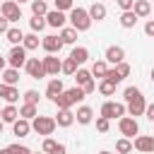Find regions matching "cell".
Here are the masks:
<instances>
[{"label": "cell", "mask_w": 154, "mask_h": 154, "mask_svg": "<svg viewBox=\"0 0 154 154\" xmlns=\"http://www.w3.org/2000/svg\"><path fill=\"white\" fill-rule=\"evenodd\" d=\"M123 103L128 106V116H132V118L144 116V111H147V101L137 87H128L123 91Z\"/></svg>", "instance_id": "1"}, {"label": "cell", "mask_w": 154, "mask_h": 154, "mask_svg": "<svg viewBox=\"0 0 154 154\" xmlns=\"http://www.w3.org/2000/svg\"><path fill=\"white\" fill-rule=\"evenodd\" d=\"M84 96H87V94H84L79 87H72V89H65V91H63L53 103L58 106V111H63V108H72V106H75V103H79Z\"/></svg>", "instance_id": "2"}, {"label": "cell", "mask_w": 154, "mask_h": 154, "mask_svg": "<svg viewBox=\"0 0 154 154\" xmlns=\"http://www.w3.org/2000/svg\"><path fill=\"white\" fill-rule=\"evenodd\" d=\"M67 19H70V26L77 31H89V26H91V17L84 7H72Z\"/></svg>", "instance_id": "3"}, {"label": "cell", "mask_w": 154, "mask_h": 154, "mask_svg": "<svg viewBox=\"0 0 154 154\" xmlns=\"http://www.w3.org/2000/svg\"><path fill=\"white\" fill-rule=\"evenodd\" d=\"M55 128H58V123H55V118H51V116H36V118L31 120V130L38 132V135H43V137H51V135L55 132Z\"/></svg>", "instance_id": "4"}, {"label": "cell", "mask_w": 154, "mask_h": 154, "mask_svg": "<svg viewBox=\"0 0 154 154\" xmlns=\"http://www.w3.org/2000/svg\"><path fill=\"white\" fill-rule=\"evenodd\" d=\"M125 113H128V106L120 103V101H103L101 103V111H99V116H103L108 120H116V118L120 120Z\"/></svg>", "instance_id": "5"}, {"label": "cell", "mask_w": 154, "mask_h": 154, "mask_svg": "<svg viewBox=\"0 0 154 154\" xmlns=\"http://www.w3.org/2000/svg\"><path fill=\"white\" fill-rule=\"evenodd\" d=\"M118 130H120V135L123 137H135L137 132H140V123H137V118H132V116H123L120 120H118Z\"/></svg>", "instance_id": "6"}, {"label": "cell", "mask_w": 154, "mask_h": 154, "mask_svg": "<svg viewBox=\"0 0 154 154\" xmlns=\"http://www.w3.org/2000/svg\"><path fill=\"white\" fill-rule=\"evenodd\" d=\"M26 48L24 46H12V51H10V55H7V63H10V67H14V70H19V67H24L26 65Z\"/></svg>", "instance_id": "7"}, {"label": "cell", "mask_w": 154, "mask_h": 154, "mask_svg": "<svg viewBox=\"0 0 154 154\" xmlns=\"http://www.w3.org/2000/svg\"><path fill=\"white\" fill-rule=\"evenodd\" d=\"M0 12H2V17H5L10 24L22 19V5H17L14 0H7V2H2V5H0Z\"/></svg>", "instance_id": "8"}, {"label": "cell", "mask_w": 154, "mask_h": 154, "mask_svg": "<svg viewBox=\"0 0 154 154\" xmlns=\"http://www.w3.org/2000/svg\"><path fill=\"white\" fill-rule=\"evenodd\" d=\"M41 60H43L46 77H58V72L63 70V60L58 55H51V53H46V58H41Z\"/></svg>", "instance_id": "9"}, {"label": "cell", "mask_w": 154, "mask_h": 154, "mask_svg": "<svg viewBox=\"0 0 154 154\" xmlns=\"http://www.w3.org/2000/svg\"><path fill=\"white\" fill-rule=\"evenodd\" d=\"M24 70H26V75H29L31 79L46 77V70H43V60H41V58H29L26 65H24Z\"/></svg>", "instance_id": "10"}, {"label": "cell", "mask_w": 154, "mask_h": 154, "mask_svg": "<svg viewBox=\"0 0 154 154\" xmlns=\"http://www.w3.org/2000/svg\"><path fill=\"white\" fill-rule=\"evenodd\" d=\"M65 43L60 41V36H55V34H48V36H43L41 38V48L46 51V53H51V55H55V53H60V48H63Z\"/></svg>", "instance_id": "11"}, {"label": "cell", "mask_w": 154, "mask_h": 154, "mask_svg": "<svg viewBox=\"0 0 154 154\" xmlns=\"http://www.w3.org/2000/svg\"><path fill=\"white\" fill-rule=\"evenodd\" d=\"M132 147L142 154H154V135H137Z\"/></svg>", "instance_id": "12"}, {"label": "cell", "mask_w": 154, "mask_h": 154, "mask_svg": "<svg viewBox=\"0 0 154 154\" xmlns=\"http://www.w3.org/2000/svg\"><path fill=\"white\" fill-rule=\"evenodd\" d=\"M103 60L108 63V65H118V63H123L125 60V48L123 46H108L106 48V55H103Z\"/></svg>", "instance_id": "13"}, {"label": "cell", "mask_w": 154, "mask_h": 154, "mask_svg": "<svg viewBox=\"0 0 154 154\" xmlns=\"http://www.w3.org/2000/svg\"><path fill=\"white\" fill-rule=\"evenodd\" d=\"M65 22H67V14H65V12L48 10V14H46V24H48V26H53V29H63Z\"/></svg>", "instance_id": "14"}, {"label": "cell", "mask_w": 154, "mask_h": 154, "mask_svg": "<svg viewBox=\"0 0 154 154\" xmlns=\"http://www.w3.org/2000/svg\"><path fill=\"white\" fill-rule=\"evenodd\" d=\"M63 91H65V84H63V79H60V77H53V79L46 84V96H48L51 101H55Z\"/></svg>", "instance_id": "15"}, {"label": "cell", "mask_w": 154, "mask_h": 154, "mask_svg": "<svg viewBox=\"0 0 154 154\" xmlns=\"http://www.w3.org/2000/svg\"><path fill=\"white\" fill-rule=\"evenodd\" d=\"M0 99H5L7 103H17V101H19V89L0 82Z\"/></svg>", "instance_id": "16"}, {"label": "cell", "mask_w": 154, "mask_h": 154, "mask_svg": "<svg viewBox=\"0 0 154 154\" xmlns=\"http://www.w3.org/2000/svg\"><path fill=\"white\" fill-rule=\"evenodd\" d=\"M87 12H89L91 22H103V19H106V14H108V12H106V5H103V2H99V0H96V2H91Z\"/></svg>", "instance_id": "17"}, {"label": "cell", "mask_w": 154, "mask_h": 154, "mask_svg": "<svg viewBox=\"0 0 154 154\" xmlns=\"http://www.w3.org/2000/svg\"><path fill=\"white\" fill-rule=\"evenodd\" d=\"M75 120H77L79 125H89V123L94 120V111H91V106H79L77 113H75Z\"/></svg>", "instance_id": "18"}, {"label": "cell", "mask_w": 154, "mask_h": 154, "mask_svg": "<svg viewBox=\"0 0 154 154\" xmlns=\"http://www.w3.org/2000/svg\"><path fill=\"white\" fill-rule=\"evenodd\" d=\"M12 132H14L17 137H26V135L31 132V120H24V118H17V120L12 123Z\"/></svg>", "instance_id": "19"}, {"label": "cell", "mask_w": 154, "mask_h": 154, "mask_svg": "<svg viewBox=\"0 0 154 154\" xmlns=\"http://www.w3.org/2000/svg\"><path fill=\"white\" fill-rule=\"evenodd\" d=\"M0 82H5V84H10V87H17V82H19V70L5 67V70L0 72Z\"/></svg>", "instance_id": "20"}, {"label": "cell", "mask_w": 154, "mask_h": 154, "mask_svg": "<svg viewBox=\"0 0 154 154\" xmlns=\"http://www.w3.org/2000/svg\"><path fill=\"white\" fill-rule=\"evenodd\" d=\"M55 123H58V128H70V125L75 123V113H72L70 108H63V111H58Z\"/></svg>", "instance_id": "21"}, {"label": "cell", "mask_w": 154, "mask_h": 154, "mask_svg": "<svg viewBox=\"0 0 154 154\" xmlns=\"http://www.w3.org/2000/svg\"><path fill=\"white\" fill-rule=\"evenodd\" d=\"M70 58H72L77 65H84V63L89 60V48H84V46H75L72 53H70Z\"/></svg>", "instance_id": "22"}, {"label": "cell", "mask_w": 154, "mask_h": 154, "mask_svg": "<svg viewBox=\"0 0 154 154\" xmlns=\"http://www.w3.org/2000/svg\"><path fill=\"white\" fill-rule=\"evenodd\" d=\"M19 118V108L14 106V103H7L5 108H2V116H0V120L2 123H14Z\"/></svg>", "instance_id": "23"}, {"label": "cell", "mask_w": 154, "mask_h": 154, "mask_svg": "<svg viewBox=\"0 0 154 154\" xmlns=\"http://www.w3.org/2000/svg\"><path fill=\"white\" fill-rule=\"evenodd\" d=\"M132 12H135L137 17H149V14H152V2H149V0H135Z\"/></svg>", "instance_id": "24"}, {"label": "cell", "mask_w": 154, "mask_h": 154, "mask_svg": "<svg viewBox=\"0 0 154 154\" xmlns=\"http://www.w3.org/2000/svg\"><path fill=\"white\" fill-rule=\"evenodd\" d=\"M5 38H7L12 46H22L24 34H22V29H19V26H10V29H7V34H5Z\"/></svg>", "instance_id": "25"}, {"label": "cell", "mask_w": 154, "mask_h": 154, "mask_svg": "<svg viewBox=\"0 0 154 154\" xmlns=\"http://www.w3.org/2000/svg\"><path fill=\"white\" fill-rule=\"evenodd\" d=\"M77 34H79L77 29H72V26H63V29H60V41H63L65 46H72V43L77 41Z\"/></svg>", "instance_id": "26"}, {"label": "cell", "mask_w": 154, "mask_h": 154, "mask_svg": "<svg viewBox=\"0 0 154 154\" xmlns=\"http://www.w3.org/2000/svg\"><path fill=\"white\" fill-rule=\"evenodd\" d=\"M75 82H77V87H87L89 82H94V77H91V70H84V67H79V70L75 72Z\"/></svg>", "instance_id": "27"}, {"label": "cell", "mask_w": 154, "mask_h": 154, "mask_svg": "<svg viewBox=\"0 0 154 154\" xmlns=\"http://www.w3.org/2000/svg\"><path fill=\"white\" fill-rule=\"evenodd\" d=\"M38 116V108L34 106V103H22L19 106V118H24V120H34Z\"/></svg>", "instance_id": "28"}, {"label": "cell", "mask_w": 154, "mask_h": 154, "mask_svg": "<svg viewBox=\"0 0 154 154\" xmlns=\"http://www.w3.org/2000/svg\"><path fill=\"white\" fill-rule=\"evenodd\" d=\"M137 19H140V17H137V14L130 10V12H123L118 22H120V26H123V29H132V26L137 24Z\"/></svg>", "instance_id": "29"}, {"label": "cell", "mask_w": 154, "mask_h": 154, "mask_svg": "<svg viewBox=\"0 0 154 154\" xmlns=\"http://www.w3.org/2000/svg\"><path fill=\"white\" fill-rule=\"evenodd\" d=\"M116 87H118V84L111 82V79H99V87H96V89H99V94H103V96H113V94H116Z\"/></svg>", "instance_id": "30"}, {"label": "cell", "mask_w": 154, "mask_h": 154, "mask_svg": "<svg viewBox=\"0 0 154 154\" xmlns=\"http://www.w3.org/2000/svg\"><path fill=\"white\" fill-rule=\"evenodd\" d=\"M31 14L46 17V14H48V2H46V0H31Z\"/></svg>", "instance_id": "31"}, {"label": "cell", "mask_w": 154, "mask_h": 154, "mask_svg": "<svg viewBox=\"0 0 154 154\" xmlns=\"http://www.w3.org/2000/svg\"><path fill=\"white\" fill-rule=\"evenodd\" d=\"M106 72H108V63H106V60H96V63L91 65V77L103 79V77H106Z\"/></svg>", "instance_id": "32"}, {"label": "cell", "mask_w": 154, "mask_h": 154, "mask_svg": "<svg viewBox=\"0 0 154 154\" xmlns=\"http://www.w3.org/2000/svg\"><path fill=\"white\" fill-rule=\"evenodd\" d=\"M22 46H24L26 51H36V48L41 46V41H38V36L31 31V34H24V41H22Z\"/></svg>", "instance_id": "33"}, {"label": "cell", "mask_w": 154, "mask_h": 154, "mask_svg": "<svg viewBox=\"0 0 154 154\" xmlns=\"http://www.w3.org/2000/svg\"><path fill=\"white\" fill-rule=\"evenodd\" d=\"M29 26H31V31H34V34H38V31H43L48 24H46V17H36V14H31Z\"/></svg>", "instance_id": "34"}, {"label": "cell", "mask_w": 154, "mask_h": 154, "mask_svg": "<svg viewBox=\"0 0 154 154\" xmlns=\"http://www.w3.org/2000/svg\"><path fill=\"white\" fill-rule=\"evenodd\" d=\"M77 70H79V65H77L72 58H65V60H63V70H60L63 75H70V77H75V72H77Z\"/></svg>", "instance_id": "35"}, {"label": "cell", "mask_w": 154, "mask_h": 154, "mask_svg": "<svg viewBox=\"0 0 154 154\" xmlns=\"http://www.w3.org/2000/svg\"><path fill=\"white\" fill-rule=\"evenodd\" d=\"M132 149H135V147H132V142H130L128 137H120V140L116 142V152H118V154H130Z\"/></svg>", "instance_id": "36"}, {"label": "cell", "mask_w": 154, "mask_h": 154, "mask_svg": "<svg viewBox=\"0 0 154 154\" xmlns=\"http://www.w3.org/2000/svg\"><path fill=\"white\" fill-rule=\"evenodd\" d=\"M55 147H58V142H55L53 137H46V140H43V144H41V152H43V154H53V152H55Z\"/></svg>", "instance_id": "37"}, {"label": "cell", "mask_w": 154, "mask_h": 154, "mask_svg": "<svg viewBox=\"0 0 154 154\" xmlns=\"http://www.w3.org/2000/svg\"><path fill=\"white\" fill-rule=\"evenodd\" d=\"M55 2V10L58 12H70L75 7V0H53Z\"/></svg>", "instance_id": "38"}, {"label": "cell", "mask_w": 154, "mask_h": 154, "mask_svg": "<svg viewBox=\"0 0 154 154\" xmlns=\"http://www.w3.org/2000/svg\"><path fill=\"white\" fill-rule=\"evenodd\" d=\"M22 99H24V103H34V106H36V103H38V91H36V89H26Z\"/></svg>", "instance_id": "39"}, {"label": "cell", "mask_w": 154, "mask_h": 154, "mask_svg": "<svg viewBox=\"0 0 154 154\" xmlns=\"http://www.w3.org/2000/svg\"><path fill=\"white\" fill-rule=\"evenodd\" d=\"M96 130H99V132H108V130H111V120L103 118V116H99V118H96Z\"/></svg>", "instance_id": "40"}, {"label": "cell", "mask_w": 154, "mask_h": 154, "mask_svg": "<svg viewBox=\"0 0 154 154\" xmlns=\"http://www.w3.org/2000/svg\"><path fill=\"white\" fill-rule=\"evenodd\" d=\"M116 70H118V75H120L123 79H125V77H128L130 72H132V67H130V63H125V60H123V63H118V65H116Z\"/></svg>", "instance_id": "41"}, {"label": "cell", "mask_w": 154, "mask_h": 154, "mask_svg": "<svg viewBox=\"0 0 154 154\" xmlns=\"http://www.w3.org/2000/svg\"><path fill=\"white\" fill-rule=\"evenodd\" d=\"M103 79H111V82H116V84H120V82H123V77L118 75V70H116V67H108V72H106V77H103Z\"/></svg>", "instance_id": "42"}, {"label": "cell", "mask_w": 154, "mask_h": 154, "mask_svg": "<svg viewBox=\"0 0 154 154\" xmlns=\"http://www.w3.org/2000/svg\"><path fill=\"white\" fill-rule=\"evenodd\" d=\"M10 152L12 154H34L29 147H24V144H10Z\"/></svg>", "instance_id": "43"}, {"label": "cell", "mask_w": 154, "mask_h": 154, "mask_svg": "<svg viewBox=\"0 0 154 154\" xmlns=\"http://www.w3.org/2000/svg\"><path fill=\"white\" fill-rule=\"evenodd\" d=\"M118 2V7L123 10V12H130L132 7H135V0H116Z\"/></svg>", "instance_id": "44"}, {"label": "cell", "mask_w": 154, "mask_h": 154, "mask_svg": "<svg viewBox=\"0 0 154 154\" xmlns=\"http://www.w3.org/2000/svg\"><path fill=\"white\" fill-rule=\"evenodd\" d=\"M144 34H147L149 38H154V19H149V22L144 24Z\"/></svg>", "instance_id": "45"}, {"label": "cell", "mask_w": 154, "mask_h": 154, "mask_svg": "<svg viewBox=\"0 0 154 154\" xmlns=\"http://www.w3.org/2000/svg\"><path fill=\"white\" fill-rule=\"evenodd\" d=\"M7 29H10V22L0 14V34H7Z\"/></svg>", "instance_id": "46"}, {"label": "cell", "mask_w": 154, "mask_h": 154, "mask_svg": "<svg viewBox=\"0 0 154 154\" xmlns=\"http://www.w3.org/2000/svg\"><path fill=\"white\" fill-rule=\"evenodd\" d=\"M144 116H147V120H152V123H154V103H149V106H147Z\"/></svg>", "instance_id": "47"}, {"label": "cell", "mask_w": 154, "mask_h": 154, "mask_svg": "<svg viewBox=\"0 0 154 154\" xmlns=\"http://www.w3.org/2000/svg\"><path fill=\"white\" fill-rule=\"evenodd\" d=\"M53 154H67V147L63 144V142H58V147H55V152Z\"/></svg>", "instance_id": "48"}, {"label": "cell", "mask_w": 154, "mask_h": 154, "mask_svg": "<svg viewBox=\"0 0 154 154\" xmlns=\"http://www.w3.org/2000/svg\"><path fill=\"white\" fill-rule=\"evenodd\" d=\"M5 63H7V58H0V72L5 70Z\"/></svg>", "instance_id": "49"}, {"label": "cell", "mask_w": 154, "mask_h": 154, "mask_svg": "<svg viewBox=\"0 0 154 154\" xmlns=\"http://www.w3.org/2000/svg\"><path fill=\"white\" fill-rule=\"evenodd\" d=\"M0 154H12V152H10V147H5V149H0Z\"/></svg>", "instance_id": "50"}, {"label": "cell", "mask_w": 154, "mask_h": 154, "mask_svg": "<svg viewBox=\"0 0 154 154\" xmlns=\"http://www.w3.org/2000/svg\"><path fill=\"white\" fill-rule=\"evenodd\" d=\"M2 132H5V123L0 120V135H2Z\"/></svg>", "instance_id": "51"}, {"label": "cell", "mask_w": 154, "mask_h": 154, "mask_svg": "<svg viewBox=\"0 0 154 154\" xmlns=\"http://www.w3.org/2000/svg\"><path fill=\"white\" fill-rule=\"evenodd\" d=\"M14 2H17V5H22V2H31V0H14Z\"/></svg>", "instance_id": "52"}, {"label": "cell", "mask_w": 154, "mask_h": 154, "mask_svg": "<svg viewBox=\"0 0 154 154\" xmlns=\"http://www.w3.org/2000/svg\"><path fill=\"white\" fill-rule=\"evenodd\" d=\"M149 79H152V82H154V67H152V75H149Z\"/></svg>", "instance_id": "53"}, {"label": "cell", "mask_w": 154, "mask_h": 154, "mask_svg": "<svg viewBox=\"0 0 154 154\" xmlns=\"http://www.w3.org/2000/svg\"><path fill=\"white\" fill-rule=\"evenodd\" d=\"M99 154H111V152H108V149H101V152H99Z\"/></svg>", "instance_id": "54"}, {"label": "cell", "mask_w": 154, "mask_h": 154, "mask_svg": "<svg viewBox=\"0 0 154 154\" xmlns=\"http://www.w3.org/2000/svg\"><path fill=\"white\" fill-rule=\"evenodd\" d=\"M0 116H2V108H0Z\"/></svg>", "instance_id": "55"}, {"label": "cell", "mask_w": 154, "mask_h": 154, "mask_svg": "<svg viewBox=\"0 0 154 154\" xmlns=\"http://www.w3.org/2000/svg\"><path fill=\"white\" fill-rule=\"evenodd\" d=\"M0 2H7V0H0Z\"/></svg>", "instance_id": "56"}, {"label": "cell", "mask_w": 154, "mask_h": 154, "mask_svg": "<svg viewBox=\"0 0 154 154\" xmlns=\"http://www.w3.org/2000/svg\"><path fill=\"white\" fill-rule=\"evenodd\" d=\"M99 2H103V0H99Z\"/></svg>", "instance_id": "57"}, {"label": "cell", "mask_w": 154, "mask_h": 154, "mask_svg": "<svg viewBox=\"0 0 154 154\" xmlns=\"http://www.w3.org/2000/svg\"><path fill=\"white\" fill-rule=\"evenodd\" d=\"M46 2H48V0H46Z\"/></svg>", "instance_id": "58"}, {"label": "cell", "mask_w": 154, "mask_h": 154, "mask_svg": "<svg viewBox=\"0 0 154 154\" xmlns=\"http://www.w3.org/2000/svg\"><path fill=\"white\" fill-rule=\"evenodd\" d=\"M0 5H2V2H0Z\"/></svg>", "instance_id": "59"}, {"label": "cell", "mask_w": 154, "mask_h": 154, "mask_svg": "<svg viewBox=\"0 0 154 154\" xmlns=\"http://www.w3.org/2000/svg\"><path fill=\"white\" fill-rule=\"evenodd\" d=\"M41 154H43V152H41Z\"/></svg>", "instance_id": "60"}]
</instances>
